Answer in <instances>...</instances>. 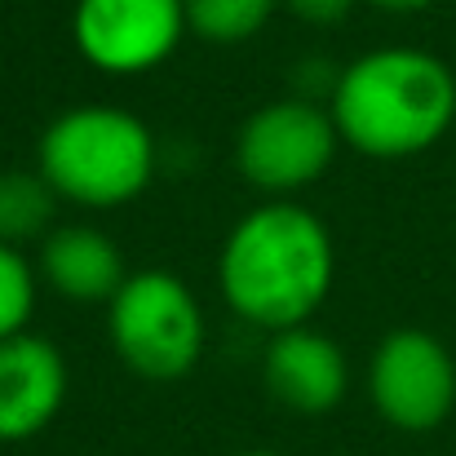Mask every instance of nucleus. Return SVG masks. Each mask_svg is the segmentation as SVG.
<instances>
[{"label":"nucleus","instance_id":"nucleus-1","mask_svg":"<svg viewBox=\"0 0 456 456\" xmlns=\"http://www.w3.org/2000/svg\"><path fill=\"white\" fill-rule=\"evenodd\" d=\"M337 280L332 231L302 200H262L222 240L217 289L248 328L284 332L314 319Z\"/></svg>","mask_w":456,"mask_h":456},{"label":"nucleus","instance_id":"nucleus-2","mask_svg":"<svg viewBox=\"0 0 456 456\" xmlns=\"http://www.w3.org/2000/svg\"><path fill=\"white\" fill-rule=\"evenodd\" d=\"M328 116L341 147L363 159L426 155L456 125V71L430 49H368L332 76Z\"/></svg>","mask_w":456,"mask_h":456},{"label":"nucleus","instance_id":"nucleus-3","mask_svg":"<svg viewBox=\"0 0 456 456\" xmlns=\"http://www.w3.org/2000/svg\"><path fill=\"white\" fill-rule=\"evenodd\" d=\"M151 125L116 102H80L58 111L36 138V173L62 204L125 208L155 182Z\"/></svg>","mask_w":456,"mask_h":456},{"label":"nucleus","instance_id":"nucleus-4","mask_svg":"<svg viewBox=\"0 0 456 456\" xmlns=\"http://www.w3.org/2000/svg\"><path fill=\"white\" fill-rule=\"evenodd\" d=\"M107 341L134 377L182 381L204 359V305L173 271H129L120 293L107 302Z\"/></svg>","mask_w":456,"mask_h":456},{"label":"nucleus","instance_id":"nucleus-5","mask_svg":"<svg viewBox=\"0 0 456 456\" xmlns=\"http://www.w3.org/2000/svg\"><path fill=\"white\" fill-rule=\"evenodd\" d=\"M341 151L337 125L323 102L289 94L262 102L235 134V168L266 200H297Z\"/></svg>","mask_w":456,"mask_h":456},{"label":"nucleus","instance_id":"nucleus-6","mask_svg":"<svg viewBox=\"0 0 456 456\" xmlns=\"http://www.w3.org/2000/svg\"><path fill=\"white\" fill-rule=\"evenodd\" d=\"M368 403L399 435H430L456 412V359L426 328H390L368 354Z\"/></svg>","mask_w":456,"mask_h":456},{"label":"nucleus","instance_id":"nucleus-7","mask_svg":"<svg viewBox=\"0 0 456 456\" xmlns=\"http://www.w3.org/2000/svg\"><path fill=\"white\" fill-rule=\"evenodd\" d=\"M186 36L182 0H76V53L102 76H147L164 67Z\"/></svg>","mask_w":456,"mask_h":456},{"label":"nucleus","instance_id":"nucleus-8","mask_svg":"<svg viewBox=\"0 0 456 456\" xmlns=\"http://www.w3.org/2000/svg\"><path fill=\"white\" fill-rule=\"evenodd\" d=\"M262 386L266 395L297 412V417H323L346 403L350 395V359L346 350L319 332V328H284L266 337L262 350Z\"/></svg>","mask_w":456,"mask_h":456},{"label":"nucleus","instance_id":"nucleus-9","mask_svg":"<svg viewBox=\"0 0 456 456\" xmlns=\"http://www.w3.org/2000/svg\"><path fill=\"white\" fill-rule=\"evenodd\" d=\"M67 359L40 332L0 341V444H27L53 426L67 403Z\"/></svg>","mask_w":456,"mask_h":456},{"label":"nucleus","instance_id":"nucleus-10","mask_svg":"<svg viewBox=\"0 0 456 456\" xmlns=\"http://www.w3.org/2000/svg\"><path fill=\"white\" fill-rule=\"evenodd\" d=\"M40 280L53 297L76 305H107L129 280L120 244L89 222H58L40 240Z\"/></svg>","mask_w":456,"mask_h":456},{"label":"nucleus","instance_id":"nucleus-11","mask_svg":"<svg viewBox=\"0 0 456 456\" xmlns=\"http://www.w3.org/2000/svg\"><path fill=\"white\" fill-rule=\"evenodd\" d=\"M58 195L36 168H4L0 173V244H40L58 222Z\"/></svg>","mask_w":456,"mask_h":456},{"label":"nucleus","instance_id":"nucleus-12","mask_svg":"<svg viewBox=\"0 0 456 456\" xmlns=\"http://www.w3.org/2000/svg\"><path fill=\"white\" fill-rule=\"evenodd\" d=\"M182 9H186V36L217 49H235L266 31L280 0H182Z\"/></svg>","mask_w":456,"mask_h":456},{"label":"nucleus","instance_id":"nucleus-13","mask_svg":"<svg viewBox=\"0 0 456 456\" xmlns=\"http://www.w3.org/2000/svg\"><path fill=\"white\" fill-rule=\"evenodd\" d=\"M40 297V271L13 244H0V341L31 328Z\"/></svg>","mask_w":456,"mask_h":456},{"label":"nucleus","instance_id":"nucleus-14","mask_svg":"<svg viewBox=\"0 0 456 456\" xmlns=\"http://www.w3.org/2000/svg\"><path fill=\"white\" fill-rule=\"evenodd\" d=\"M359 0H280V9H289L305 27H337L354 13Z\"/></svg>","mask_w":456,"mask_h":456},{"label":"nucleus","instance_id":"nucleus-15","mask_svg":"<svg viewBox=\"0 0 456 456\" xmlns=\"http://www.w3.org/2000/svg\"><path fill=\"white\" fill-rule=\"evenodd\" d=\"M377 13H395V18H412V13H426L435 9L439 0H368Z\"/></svg>","mask_w":456,"mask_h":456},{"label":"nucleus","instance_id":"nucleus-16","mask_svg":"<svg viewBox=\"0 0 456 456\" xmlns=\"http://www.w3.org/2000/svg\"><path fill=\"white\" fill-rule=\"evenodd\" d=\"M231 456H284V452H271V448H244V452H231Z\"/></svg>","mask_w":456,"mask_h":456}]
</instances>
